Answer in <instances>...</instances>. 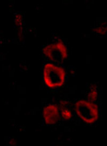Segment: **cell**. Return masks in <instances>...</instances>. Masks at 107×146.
<instances>
[{
  "mask_svg": "<svg viewBox=\"0 0 107 146\" xmlns=\"http://www.w3.org/2000/svg\"><path fill=\"white\" fill-rule=\"evenodd\" d=\"M43 75L45 85L51 89L61 87L65 82L66 71L64 69L52 63L45 64L43 68Z\"/></svg>",
  "mask_w": 107,
  "mask_h": 146,
  "instance_id": "cell-1",
  "label": "cell"
},
{
  "mask_svg": "<svg viewBox=\"0 0 107 146\" xmlns=\"http://www.w3.org/2000/svg\"><path fill=\"white\" fill-rule=\"evenodd\" d=\"M75 110L79 117L88 124H93L99 118V108L94 102L79 100L76 104Z\"/></svg>",
  "mask_w": 107,
  "mask_h": 146,
  "instance_id": "cell-2",
  "label": "cell"
},
{
  "mask_svg": "<svg viewBox=\"0 0 107 146\" xmlns=\"http://www.w3.org/2000/svg\"><path fill=\"white\" fill-rule=\"evenodd\" d=\"M43 53L50 61L62 63L68 56L66 45L61 41L48 45L43 49Z\"/></svg>",
  "mask_w": 107,
  "mask_h": 146,
  "instance_id": "cell-3",
  "label": "cell"
},
{
  "mask_svg": "<svg viewBox=\"0 0 107 146\" xmlns=\"http://www.w3.org/2000/svg\"><path fill=\"white\" fill-rule=\"evenodd\" d=\"M43 116L47 124L53 125L60 119V113L58 106L50 104L45 106L43 110Z\"/></svg>",
  "mask_w": 107,
  "mask_h": 146,
  "instance_id": "cell-4",
  "label": "cell"
},
{
  "mask_svg": "<svg viewBox=\"0 0 107 146\" xmlns=\"http://www.w3.org/2000/svg\"><path fill=\"white\" fill-rule=\"evenodd\" d=\"M98 96V92L97 91V87L95 85L91 86L87 92L86 98L88 101L94 102L95 101Z\"/></svg>",
  "mask_w": 107,
  "mask_h": 146,
  "instance_id": "cell-5",
  "label": "cell"
},
{
  "mask_svg": "<svg viewBox=\"0 0 107 146\" xmlns=\"http://www.w3.org/2000/svg\"><path fill=\"white\" fill-rule=\"evenodd\" d=\"M93 30L96 34L99 35H106L107 34V23L103 22L100 23L95 27Z\"/></svg>",
  "mask_w": 107,
  "mask_h": 146,
  "instance_id": "cell-6",
  "label": "cell"
},
{
  "mask_svg": "<svg viewBox=\"0 0 107 146\" xmlns=\"http://www.w3.org/2000/svg\"><path fill=\"white\" fill-rule=\"evenodd\" d=\"M61 115L62 117L66 120H69L72 117L71 111L68 108H64L62 110Z\"/></svg>",
  "mask_w": 107,
  "mask_h": 146,
  "instance_id": "cell-7",
  "label": "cell"
}]
</instances>
